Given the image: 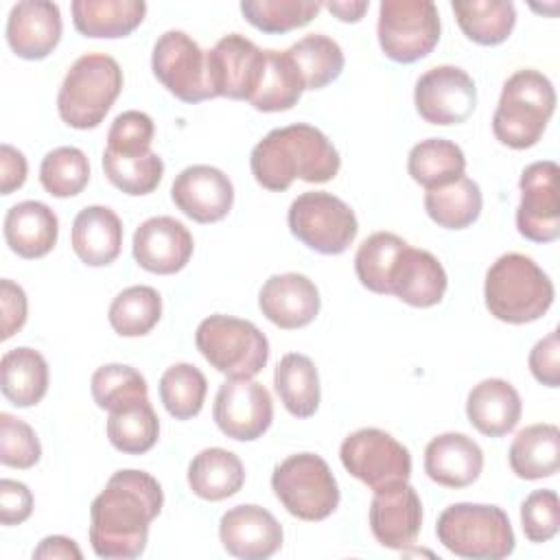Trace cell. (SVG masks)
I'll return each instance as SVG.
<instances>
[{"label": "cell", "instance_id": "6da1fadb", "mask_svg": "<svg viewBox=\"0 0 560 560\" xmlns=\"http://www.w3.org/2000/svg\"><path fill=\"white\" fill-rule=\"evenodd\" d=\"M164 505V492L144 470H116L90 505V545L98 558L133 560L142 556L149 525Z\"/></svg>", "mask_w": 560, "mask_h": 560}, {"label": "cell", "instance_id": "7a4b0ae2", "mask_svg": "<svg viewBox=\"0 0 560 560\" xmlns=\"http://www.w3.org/2000/svg\"><path fill=\"white\" fill-rule=\"evenodd\" d=\"M339 166V151L328 136L306 122L271 129L249 155L254 179L271 192L287 190L295 179L308 184L330 182Z\"/></svg>", "mask_w": 560, "mask_h": 560}, {"label": "cell", "instance_id": "3957f363", "mask_svg": "<svg viewBox=\"0 0 560 560\" xmlns=\"http://www.w3.org/2000/svg\"><path fill=\"white\" fill-rule=\"evenodd\" d=\"M556 289L538 262L525 254L499 256L483 282V300L490 315L505 324H529L540 319L553 304Z\"/></svg>", "mask_w": 560, "mask_h": 560}, {"label": "cell", "instance_id": "277c9868", "mask_svg": "<svg viewBox=\"0 0 560 560\" xmlns=\"http://www.w3.org/2000/svg\"><path fill=\"white\" fill-rule=\"evenodd\" d=\"M553 112V83L534 68L516 70L503 83L492 116V133L510 149H529L542 138Z\"/></svg>", "mask_w": 560, "mask_h": 560}, {"label": "cell", "instance_id": "5b68a950", "mask_svg": "<svg viewBox=\"0 0 560 560\" xmlns=\"http://www.w3.org/2000/svg\"><path fill=\"white\" fill-rule=\"evenodd\" d=\"M122 90V70L105 52L81 55L63 77L57 94L59 118L72 129L98 127Z\"/></svg>", "mask_w": 560, "mask_h": 560}, {"label": "cell", "instance_id": "8992f818", "mask_svg": "<svg viewBox=\"0 0 560 560\" xmlns=\"http://www.w3.org/2000/svg\"><path fill=\"white\" fill-rule=\"evenodd\" d=\"M435 536L457 558L501 560L514 551V532L508 514L488 503H453L442 510Z\"/></svg>", "mask_w": 560, "mask_h": 560}, {"label": "cell", "instance_id": "52a82bcc", "mask_svg": "<svg viewBox=\"0 0 560 560\" xmlns=\"http://www.w3.org/2000/svg\"><path fill=\"white\" fill-rule=\"evenodd\" d=\"M195 346L228 378H254L269 359V341L256 324L221 313L201 319Z\"/></svg>", "mask_w": 560, "mask_h": 560}, {"label": "cell", "instance_id": "ba28073f", "mask_svg": "<svg viewBox=\"0 0 560 560\" xmlns=\"http://www.w3.org/2000/svg\"><path fill=\"white\" fill-rule=\"evenodd\" d=\"M271 488L282 508L300 521H324L339 505V486L324 457L295 453L271 472Z\"/></svg>", "mask_w": 560, "mask_h": 560}, {"label": "cell", "instance_id": "9c48e42d", "mask_svg": "<svg viewBox=\"0 0 560 560\" xmlns=\"http://www.w3.org/2000/svg\"><path fill=\"white\" fill-rule=\"evenodd\" d=\"M287 221L302 245L326 256L343 254L359 232L354 210L326 190L298 195L289 206Z\"/></svg>", "mask_w": 560, "mask_h": 560}, {"label": "cell", "instance_id": "30bf717a", "mask_svg": "<svg viewBox=\"0 0 560 560\" xmlns=\"http://www.w3.org/2000/svg\"><path fill=\"white\" fill-rule=\"evenodd\" d=\"M440 31V13L431 0H383L378 7V44L396 63L424 59L438 46Z\"/></svg>", "mask_w": 560, "mask_h": 560}, {"label": "cell", "instance_id": "8fae6325", "mask_svg": "<svg viewBox=\"0 0 560 560\" xmlns=\"http://www.w3.org/2000/svg\"><path fill=\"white\" fill-rule=\"evenodd\" d=\"M343 468L370 490H383L409 481L411 455L396 438L383 429L365 427L350 433L339 448Z\"/></svg>", "mask_w": 560, "mask_h": 560}, {"label": "cell", "instance_id": "7c38bea8", "mask_svg": "<svg viewBox=\"0 0 560 560\" xmlns=\"http://www.w3.org/2000/svg\"><path fill=\"white\" fill-rule=\"evenodd\" d=\"M151 70L155 79L184 103L214 98L208 81L206 50L184 31H166L158 37L151 52Z\"/></svg>", "mask_w": 560, "mask_h": 560}, {"label": "cell", "instance_id": "4fadbf2b", "mask_svg": "<svg viewBox=\"0 0 560 560\" xmlns=\"http://www.w3.org/2000/svg\"><path fill=\"white\" fill-rule=\"evenodd\" d=\"M206 61L212 96L252 101L265 77L267 55L245 35L230 33L206 50Z\"/></svg>", "mask_w": 560, "mask_h": 560}, {"label": "cell", "instance_id": "5bb4252c", "mask_svg": "<svg viewBox=\"0 0 560 560\" xmlns=\"http://www.w3.org/2000/svg\"><path fill=\"white\" fill-rule=\"evenodd\" d=\"M413 103L420 118L429 125H462L477 107V85L472 77L457 66H435L418 77Z\"/></svg>", "mask_w": 560, "mask_h": 560}, {"label": "cell", "instance_id": "9a60e30c", "mask_svg": "<svg viewBox=\"0 0 560 560\" xmlns=\"http://www.w3.org/2000/svg\"><path fill=\"white\" fill-rule=\"evenodd\" d=\"M560 168L553 160L532 162L523 168L516 208V230L532 243H553L560 236Z\"/></svg>", "mask_w": 560, "mask_h": 560}, {"label": "cell", "instance_id": "2e32d148", "mask_svg": "<svg viewBox=\"0 0 560 560\" xmlns=\"http://www.w3.org/2000/svg\"><path fill=\"white\" fill-rule=\"evenodd\" d=\"M212 418L223 435L238 442H254L271 427V394L258 381L228 378L214 396Z\"/></svg>", "mask_w": 560, "mask_h": 560}, {"label": "cell", "instance_id": "e0dca14e", "mask_svg": "<svg viewBox=\"0 0 560 560\" xmlns=\"http://www.w3.org/2000/svg\"><path fill=\"white\" fill-rule=\"evenodd\" d=\"M171 199L188 219L197 223H217L232 210L234 186L217 166L192 164L175 177Z\"/></svg>", "mask_w": 560, "mask_h": 560}, {"label": "cell", "instance_id": "ac0fdd59", "mask_svg": "<svg viewBox=\"0 0 560 560\" xmlns=\"http://www.w3.org/2000/svg\"><path fill=\"white\" fill-rule=\"evenodd\" d=\"M370 529L385 549H407L422 527V501L409 481L376 490L370 503Z\"/></svg>", "mask_w": 560, "mask_h": 560}, {"label": "cell", "instance_id": "d6986e66", "mask_svg": "<svg viewBox=\"0 0 560 560\" xmlns=\"http://www.w3.org/2000/svg\"><path fill=\"white\" fill-rule=\"evenodd\" d=\"M192 234L173 217H151L133 232L131 252L136 262L158 276L182 271L192 258Z\"/></svg>", "mask_w": 560, "mask_h": 560}, {"label": "cell", "instance_id": "ffe728a7", "mask_svg": "<svg viewBox=\"0 0 560 560\" xmlns=\"http://www.w3.org/2000/svg\"><path fill=\"white\" fill-rule=\"evenodd\" d=\"M219 538L223 549L243 560L271 558L282 547V525L278 518L254 503L230 508L219 521Z\"/></svg>", "mask_w": 560, "mask_h": 560}, {"label": "cell", "instance_id": "44dd1931", "mask_svg": "<svg viewBox=\"0 0 560 560\" xmlns=\"http://www.w3.org/2000/svg\"><path fill=\"white\" fill-rule=\"evenodd\" d=\"M319 291L304 273H273L258 293L260 313L282 330L308 326L319 313Z\"/></svg>", "mask_w": 560, "mask_h": 560}, {"label": "cell", "instance_id": "7402d4cb", "mask_svg": "<svg viewBox=\"0 0 560 560\" xmlns=\"http://www.w3.org/2000/svg\"><path fill=\"white\" fill-rule=\"evenodd\" d=\"M61 11L48 0H22L7 18V42L20 59H46L61 39Z\"/></svg>", "mask_w": 560, "mask_h": 560}, {"label": "cell", "instance_id": "603a6c76", "mask_svg": "<svg viewBox=\"0 0 560 560\" xmlns=\"http://www.w3.org/2000/svg\"><path fill=\"white\" fill-rule=\"evenodd\" d=\"M448 287L442 262L427 249L407 245L392 271L389 293L416 308H431L442 302Z\"/></svg>", "mask_w": 560, "mask_h": 560}, {"label": "cell", "instance_id": "cb8c5ba5", "mask_svg": "<svg viewBox=\"0 0 560 560\" xmlns=\"http://www.w3.org/2000/svg\"><path fill=\"white\" fill-rule=\"evenodd\" d=\"M483 470V451L466 433H440L424 448V472L444 488H466Z\"/></svg>", "mask_w": 560, "mask_h": 560}, {"label": "cell", "instance_id": "d4e9b609", "mask_svg": "<svg viewBox=\"0 0 560 560\" xmlns=\"http://www.w3.org/2000/svg\"><path fill=\"white\" fill-rule=\"evenodd\" d=\"M70 245L88 267L112 265L122 247V223L107 206H85L72 221Z\"/></svg>", "mask_w": 560, "mask_h": 560}, {"label": "cell", "instance_id": "484cf974", "mask_svg": "<svg viewBox=\"0 0 560 560\" xmlns=\"http://www.w3.org/2000/svg\"><path fill=\"white\" fill-rule=\"evenodd\" d=\"M4 241L9 249L22 258H42L55 245L59 236V219L44 201H20L4 214Z\"/></svg>", "mask_w": 560, "mask_h": 560}, {"label": "cell", "instance_id": "4316f807", "mask_svg": "<svg viewBox=\"0 0 560 560\" xmlns=\"http://www.w3.org/2000/svg\"><path fill=\"white\" fill-rule=\"evenodd\" d=\"M521 413V396L514 385L503 378H483L468 392V422L486 438L508 435L518 424Z\"/></svg>", "mask_w": 560, "mask_h": 560}, {"label": "cell", "instance_id": "83f0119b", "mask_svg": "<svg viewBox=\"0 0 560 560\" xmlns=\"http://www.w3.org/2000/svg\"><path fill=\"white\" fill-rule=\"evenodd\" d=\"M70 11L72 24L83 37L116 39L142 24L147 4L142 0H74Z\"/></svg>", "mask_w": 560, "mask_h": 560}, {"label": "cell", "instance_id": "f1b7e54d", "mask_svg": "<svg viewBox=\"0 0 560 560\" xmlns=\"http://www.w3.org/2000/svg\"><path fill=\"white\" fill-rule=\"evenodd\" d=\"M508 462L518 479L553 477L560 468V429L551 422L521 429L510 444Z\"/></svg>", "mask_w": 560, "mask_h": 560}, {"label": "cell", "instance_id": "f546056e", "mask_svg": "<svg viewBox=\"0 0 560 560\" xmlns=\"http://www.w3.org/2000/svg\"><path fill=\"white\" fill-rule=\"evenodd\" d=\"M245 483V468L236 453L210 446L199 451L188 464V486L203 501L234 497Z\"/></svg>", "mask_w": 560, "mask_h": 560}, {"label": "cell", "instance_id": "4dcf8cb0", "mask_svg": "<svg viewBox=\"0 0 560 560\" xmlns=\"http://www.w3.org/2000/svg\"><path fill=\"white\" fill-rule=\"evenodd\" d=\"M0 389L15 407H35L48 392V363L42 352L20 346L0 361Z\"/></svg>", "mask_w": 560, "mask_h": 560}, {"label": "cell", "instance_id": "1f68e13d", "mask_svg": "<svg viewBox=\"0 0 560 560\" xmlns=\"http://www.w3.org/2000/svg\"><path fill=\"white\" fill-rule=\"evenodd\" d=\"M273 387L284 409L295 418H311L319 407V374L306 354H284L273 370Z\"/></svg>", "mask_w": 560, "mask_h": 560}, {"label": "cell", "instance_id": "d6a6232c", "mask_svg": "<svg viewBox=\"0 0 560 560\" xmlns=\"http://www.w3.org/2000/svg\"><path fill=\"white\" fill-rule=\"evenodd\" d=\"M451 9L462 33L479 46L503 44L516 24V7L508 0H455Z\"/></svg>", "mask_w": 560, "mask_h": 560}, {"label": "cell", "instance_id": "836d02e7", "mask_svg": "<svg viewBox=\"0 0 560 560\" xmlns=\"http://www.w3.org/2000/svg\"><path fill=\"white\" fill-rule=\"evenodd\" d=\"M481 208V188L466 175L424 192V210L429 219L444 230H464L472 225L479 219Z\"/></svg>", "mask_w": 560, "mask_h": 560}, {"label": "cell", "instance_id": "e575fe53", "mask_svg": "<svg viewBox=\"0 0 560 560\" xmlns=\"http://www.w3.org/2000/svg\"><path fill=\"white\" fill-rule=\"evenodd\" d=\"M160 438V420L149 398H138L109 409L107 440L127 455H142L155 446Z\"/></svg>", "mask_w": 560, "mask_h": 560}, {"label": "cell", "instance_id": "d590c367", "mask_svg": "<svg viewBox=\"0 0 560 560\" xmlns=\"http://www.w3.org/2000/svg\"><path fill=\"white\" fill-rule=\"evenodd\" d=\"M411 179L427 190L459 179L466 171V155L459 144L444 138H427L411 147L407 158Z\"/></svg>", "mask_w": 560, "mask_h": 560}, {"label": "cell", "instance_id": "8d00e7d4", "mask_svg": "<svg viewBox=\"0 0 560 560\" xmlns=\"http://www.w3.org/2000/svg\"><path fill=\"white\" fill-rule=\"evenodd\" d=\"M287 55L293 59L304 81V90L326 88L341 74L346 63L341 46L322 33L304 35L291 48H287Z\"/></svg>", "mask_w": 560, "mask_h": 560}, {"label": "cell", "instance_id": "74e56055", "mask_svg": "<svg viewBox=\"0 0 560 560\" xmlns=\"http://www.w3.org/2000/svg\"><path fill=\"white\" fill-rule=\"evenodd\" d=\"M162 317V298L153 287L133 284L122 289L109 304L107 319L120 337H142Z\"/></svg>", "mask_w": 560, "mask_h": 560}, {"label": "cell", "instance_id": "f35d334b", "mask_svg": "<svg viewBox=\"0 0 560 560\" xmlns=\"http://www.w3.org/2000/svg\"><path fill=\"white\" fill-rule=\"evenodd\" d=\"M267 55V66H265V77L260 81L258 92L249 101L254 109L258 112H287L293 105H298L302 92H304V81L293 63V59L287 55V50H265Z\"/></svg>", "mask_w": 560, "mask_h": 560}, {"label": "cell", "instance_id": "ab89813d", "mask_svg": "<svg viewBox=\"0 0 560 560\" xmlns=\"http://www.w3.org/2000/svg\"><path fill=\"white\" fill-rule=\"evenodd\" d=\"M409 243L392 232L370 234L354 254V271L359 282L378 295H389V278L400 252Z\"/></svg>", "mask_w": 560, "mask_h": 560}, {"label": "cell", "instance_id": "60d3db41", "mask_svg": "<svg viewBox=\"0 0 560 560\" xmlns=\"http://www.w3.org/2000/svg\"><path fill=\"white\" fill-rule=\"evenodd\" d=\"M160 400L164 409L175 418V420H190L199 416L203 402H206V392H208V381L203 372L192 365V363H175L166 368V372L160 378Z\"/></svg>", "mask_w": 560, "mask_h": 560}, {"label": "cell", "instance_id": "b9f144b4", "mask_svg": "<svg viewBox=\"0 0 560 560\" xmlns=\"http://www.w3.org/2000/svg\"><path fill=\"white\" fill-rule=\"evenodd\" d=\"M322 7V2L313 0H243L241 13L254 28L280 35L306 26Z\"/></svg>", "mask_w": 560, "mask_h": 560}, {"label": "cell", "instance_id": "7bdbcfd3", "mask_svg": "<svg viewBox=\"0 0 560 560\" xmlns=\"http://www.w3.org/2000/svg\"><path fill=\"white\" fill-rule=\"evenodd\" d=\"M44 190L57 199L79 195L90 182V162L79 147H57L39 164Z\"/></svg>", "mask_w": 560, "mask_h": 560}, {"label": "cell", "instance_id": "ee69618b", "mask_svg": "<svg viewBox=\"0 0 560 560\" xmlns=\"http://www.w3.org/2000/svg\"><path fill=\"white\" fill-rule=\"evenodd\" d=\"M103 171L105 177L125 195H149L153 192L164 175V162L158 153L149 151L147 155L125 158L103 151Z\"/></svg>", "mask_w": 560, "mask_h": 560}, {"label": "cell", "instance_id": "f6af8a7d", "mask_svg": "<svg viewBox=\"0 0 560 560\" xmlns=\"http://www.w3.org/2000/svg\"><path fill=\"white\" fill-rule=\"evenodd\" d=\"M90 389H92L94 402L107 411L138 398H149V387L144 376L136 368L122 365V363L101 365L92 374Z\"/></svg>", "mask_w": 560, "mask_h": 560}, {"label": "cell", "instance_id": "bcb514c9", "mask_svg": "<svg viewBox=\"0 0 560 560\" xmlns=\"http://www.w3.org/2000/svg\"><path fill=\"white\" fill-rule=\"evenodd\" d=\"M155 136V125L149 114L138 109H127L118 114L107 131V153L136 158L147 155L151 151V142Z\"/></svg>", "mask_w": 560, "mask_h": 560}, {"label": "cell", "instance_id": "7dc6e473", "mask_svg": "<svg viewBox=\"0 0 560 560\" xmlns=\"http://www.w3.org/2000/svg\"><path fill=\"white\" fill-rule=\"evenodd\" d=\"M42 457L37 433L24 420L2 411L0 413V462L11 468H33Z\"/></svg>", "mask_w": 560, "mask_h": 560}, {"label": "cell", "instance_id": "c3c4849f", "mask_svg": "<svg viewBox=\"0 0 560 560\" xmlns=\"http://www.w3.org/2000/svg\"><path fill=\"white\" fill-rule=\"evenodd\" d=\"M521 525L529 542H547L560 529V501L553 490H534L521 503Z\"/></svg>", "mask_w": 560, "mask_h": 560}, {"label": "cell", "instance_id": "681fc988", "mask_svg": "<svg viewBox=\"0 0 560 560\" xmlns=\"http://www.w3.org/2000/svg\"><path fill=\"white\" fill-rule=\"evenodd\" d=\"M527 365L532 376L545 387L560 385V341L558 330H551L547 337L538 339L529 350Z\"/></svg>", "mask_w": 560, "mask_h": 560}, {"label": "cell", "instance_id": "f907efd6", "mask_svg": "<svg viewBox=\"0 0 560 560\" xmlns=\"http://www.w3.org/2000/svg\"><path fill=\"white\" fill-rule=\"evenodd\" d=\"M33 492L15 479L0 481V523L11 527L24 523L33 512Z\"/></svg>", "mask_w": 560, "mask_h": 560}, {"label": "cell", "instance_id": "816d5d0a", "mask_svg": "<svg viewBox=\"0 0 560 560\" xmlns=\"http://www.w3.org/2000/svg\"><path fill=\"white\" fill-rule=\"evenodd\" d=\"M0 308H2L0 339L7 341L18 330H22V326L26 324V315H28V302H26L24 289L9 278L0 280Z\"/></svg>", "mask_w": 560, "mask_h": 560}, {"label": "cell", "instance_id": "f5cc1de1", "mask_svg": "<svg viewBox=\"0 0 560 560\" xmlns=\"http://www.w3.org/2000/svg\"><path fill=\"white\" fill-rule=\"evenodd\" d=\"M28 164L22 151H18L11 144L0 147V192L11 195L13 190L22 188L26 182Z\"/></svg>", "mask_w": 560, "mask_h": 560}, {"label": "cell", "instance_id": "db71d44e", "mask_svg": "<svg viewBox=\"0 0 560 560\" xmlns=\"http://www.w3.org/2000/svg\"><path fill=\"white\" fill-rule=\"evenodd\" d=\"M33 558L37 560H55V558H61V560H81L83 553L81 549L77 547V542L68 536H46L35 549H33Z\"/></svg>", "mask_w": 560, "mask_h": 560}, {"label": "cell", "instance_id": "11a10c76", "mask_svg": "<svg viewBox=\"0 0 560 560\" xmlns=\"http://www.w3.org/2000/svg\"><path fill=\"white\" fill-rule=\"evenodd\" d=\"M337 20L341 22H359L363 13L370 9L368 0H357V2H326L324 4Z\"/></svg>", "mask_w": 560, "mask_h": 560}]
</instances>
